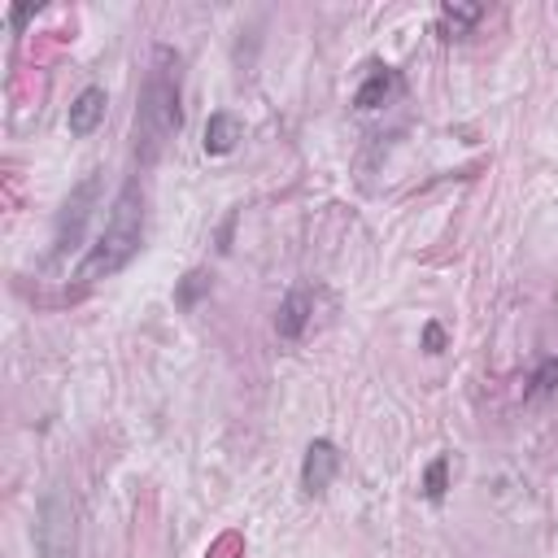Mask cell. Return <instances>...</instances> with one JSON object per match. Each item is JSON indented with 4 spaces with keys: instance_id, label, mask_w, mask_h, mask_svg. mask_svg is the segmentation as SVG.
<instances>
[{
    "instance_id": "obj_1",
    "label": "cell",
    "mask_w": 558,
    "mask_h": 558,
    "mask_svg": "<svg viewBox=\"0 0 558 558\" xmlns=\"http://www.w3.org/2000/svg\"><path fill=\"white\" fill-rule=\"evenodd\" d=\"M183 87H179V52L157 44L144 87H140V105H135V157L140 161H157L166 140L183 126Z\"/></svg>"
},
{
    "instance_id": "obj_2",
    "label": "cell",
    "mask_w": 558,
    "mask_h": 558,
    "mask_svg": "<svg viewBox=\"0 0 558 558\" xmlns=\"http://www.w3.org/2000/svg\"><path fill=\"white\" fill-rule=\"evenodd\" d=\"M140 244H144V192H140V183L131 179V183H122V192H118V201H113V209H109L105 231H100L96 244L87 248V257H83V266H78V279H83V283H96V279L118 275V270L140 253Z\"/></svg>"
},
{
    "instance_id": "obj_3",
    "label": "cell",
    "mask_w": 558,
    "mask_h": 558,
    "mask_svg": "<svg viewBox=\"0 0 558 558\" xmlns=\"http://www.w3.org/2000/svg\"><path fill=\"white\" fill-rule=\"evenodd\" d=\"M31 541H35L39 558H74L78 554V506H74L70 488H61V484L44 488V497L35 506Z\"/></svg>"
},
{
    "instance_id": "obj_4",
    "label": "cell",
    "mask_w": 558,
    "mask_h": 558,
    "mask_svg": "<svg viewBox=\"0 0 558 558\" xmlns=\"http://www.w3.org/2000/svg\"><path fill=\"white\" fill-rule=\"evenodd\" d=\"M96 196H100V174H87L74 192H70V201L61 205V214H57V231H52V257H65L78 240H83V227H87V218H92V205H96Z\"/></svg>"
},
{
    "instance_id": "obj_5",
    "label": "cell",
    "mask_w": 558,
    "mask_h": 558,
    "mask_svg": "<svg viewBox=\"0 0 558 558\" xmlns=\"http://www.w3.org/2000/svg\"><path fill=\"white\" fill-rule=\"evenodd\" d=\"M336 471H340V449H336L331 440H310L305 462H301V488H305L310 497H318V493L331 488Z\"/></svg>"
},
{
    "instance_id": "obj_6",
    "label": "cell",
    "mask_w": 558,
    "mask_h": 558,
    "mask_svg": "<svg viewBox=\"0 0 558 558\" xmlns=\"http://www.w3.org/2000/svg\"><path fill=\"white\" fill-rule=\"evenodd\" d=\"M310 318H314V296H310V288H292V292L279 301L275 331H279L283 340H301V331L310 327Z\"/></svg>"
},
{
    "instance_id": "obj_7",
    "label": "cell",
    "mask_w": 558,
    "mask_h": 558,
    "mask_svg": "<svg viewBox=\"0 0 558 558\" xmlns=\"http://www.w3.org/2000/svg\"><path fill=\"white\" fill-rule=\"evenodd\" d=\"M105 105H109L105 87H83V92L74 96L70 113H65V126H70V135H92V131L100 126V118H105Z\"/></svg>"
},
{
    "instance_id": "obj_8",
    "label": "cell",
    "mask_w": 558,
    "mask_h": 558,
    "mask_svg": "<svg viewBox=\"0 0 558 558\" xmlns=\"http://www.w3.org/2000/svg\"><path fill=\"white\" fill-rule=\"evenodd\" d=\"M397 92H401V74L384 65V70H371V74H366V83L357 87L353 105H357V109H379V105H388Z\"/></svg>"
},
{
    "instance_id": "obj_9",
    "label": "cell",
    "mask_w": 558,
    "mask_h": 558,
    "mask_svg": "<svg viewBox=\"0 0 558 558\" xmlns=\"http://www.w3.org/2000/svg\"><path fill=\"white\" fill-rule=\"evenodd\" d=\"M240 118L235 113H227V109H218V113H209V122H205V153H214V157H222V153H231L235 148V140H240Z\"/></svg>"
},
{
    "instance_id": "obj_10",
    "label": "cell",
    "mask_w": 558,
    "mask_h": 558,
    "mask_svg": "<svg viewBox=\"0 0 558 558\" xmlns=\"http://www.w3.org/2000/svg\"><path fill=\"white\" fill-rule=\"evenodd\" d=\"M480 17H484L480 4H445V9H440V35H445V39H462Z\"/></svg>"
},
{
    "instance_id": "obj_11",
    "label": "cell",
    "mask_w": 558,
    "mask_h": 558,
    "mask_svg": "<svg viewBox=\"0 0 558 558\" xmlns=\"http://www.w3.org/2000/svg\"><path fill=\"white\" fill-rule=\"evenodd\" d=\"M205 292H209V275H205V270H192V275H187L183 283H179V292H174V301H179L183 310H192V305H196V301H201Z\"/></svg>"
},
{
    "instance_id": "obj_12",
    "label": "cell",
    "mask_w": 558,
    "mask_h": 558,
    "mask_svg": "<svg viewBox=\"0 0 558 558\" xmlns=\"http://www.w3.org/2000/svg\"><path fill=\"white\" fill-rule=\"evenodd\" d=\"M445 484H449V458L427 462V471H423V493H427L432 501H440V497H445Z\"/></svg>"
},
{
    "instance_id": "obj_13",
    "label": "cell",
    "mask_w": 558,
    "mask_h": 558,
    "mask_svg": "<svg viewBox=\"0 0 558 558\" xmlns=\"http://www.w3.org/2000/svg\"><path fill=\"white\" fill-rule=\"evenodd\" d=\"M554 384H558V357H545V362H541V371L532 375L527 397H545V392H554Z\"/></svg>"
},
{
    "instance_id": "obj_14",
    "label": "cell",
    "mask_w": 558,
    "mask_h": 558,
    "mask_svg": "<svg viewBox=\"0 0 558 558\" xmlns=\"http://www.w3.org/2000/svg\"><path fill=\"white\" fill-rule=\"evenodd\" d=\"M423 344H427V353H440V344H445V331H440L436 323H427V327H423Z\"/></svg>"
},
{
    "instance_id": "obj_15",
    "label": "cell",
    "mask_w": 558,
    "mask_h": 558,
    "mask_svg": "<svg viewBox=\"0 0 558 558\" xmlns=\"http://www.w3.org/2000/svg\"><path fill=\"white\" fill-rule=\"evenodd\" d=\"M31 13H35V4H17V9L9 13V22H13V26H22V22L31 17Z\"/></svg>"
}]
</instances>
